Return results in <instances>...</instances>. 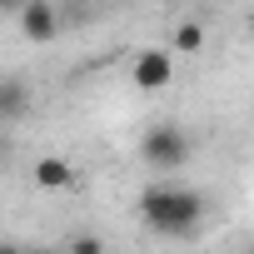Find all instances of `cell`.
Masks as SVG:
<instances>
[{
  "label": "cell",
  "instance_id": "7",
  "mask_svg": "<svg viewBox=\"0 0 254 254\" xmlns=\"http://www.w3.org/2000/svg\"><path fill=\"white\" fill-rule=\"evenodd\" d=\"M170 45H175L180 55H199V45H204V25H199V20H180L175 35H170Z\"/></svg>",
  "mask_w": 254,
  "mask_h": 254
},
{
  "label": "cell",
  "instance_id": "8",
  "mask_svg": "<svg viewBox=\"0 0 254 254\" xmlns=\"http://www.w3.org/2000/svg\"><path fill=\"white\" fill-rule=\"evenodd\" d=\"M65 254H105V244H100V234H70Z\"/></svg>",
  "mask_w": 254,
  "mask_h": 254
},
{
  "label": "cell",
  "instance_id": "3",
  "mask_svg": "<svg viewBox=\"0 0 254 254\" xmlns=\"http://www.w3.org/2000/svg\"><path fill=\"white\" fill-rule=\"evenodd\" d=\"M130 80H135L140 90H165V85L175 80V50H165V45L140 50L135 65H130Z\"/></svg>",
  "mask_w": 254,
  "mask_h": 254
},
{
  "label": "cell",
  "instance_id": "2",
  "mask_svg": "<svg viewBox=\"0 0 254 254\" xmlns=\"http://www.w3.org/2000/svg\"><path fill=\"white\" fill-rule=\"evenodd\" d=\"M140 160H145L150 170H180V165L190 160V135L180 130V125L160 120V125H150L145 140H140Z\"/></svg>",
  "mask_w": 254,
  "mask_h": 254
},
{
  "label": "cell",
  "instance_id": "10",
  "mask_svg": "<svg viewBox=\"0 0 254 254\" xmlns=\"http://www.w3.org/2000/svg\"><path fill=\"white\" fill-rule=\"evenodd\" d=\"M40 254H50V249H40Z\"/></svg>",
  "mask_w": 254,
  "mask_h": 254
},
{
  "label": "cell",
  "instance_id": "6",
  "mask_svg": "<svg viewBox=\"0 0 254 254\" xmlns=\"http://www.w3.org/2000/svg\"><path fill=\"white\" fill-rule=\"evenodd\" d=\"M25 110V80H0V120H20Z\"/></svg>",
  "mask_w": 254,
  "mask_h": 254
},
{
  "label": "cell",
  "instance_id": "9",
  "mask_svg": "<svg viewBox=\"0 0 254 254\" xmlns=\"http://www.w3.org/2000/svg\"><path fill=\"white\" fill-rule=\"evenodd\" d=\"M0 254H25V249H20V244H5V249H0Z\"/></svg>",
  "mask_w": 254,
  "mask_h": 254
},
{
  "label": "cell",
  "instance_id": "4",
  "mask_svg": "<svg viewBox=\"0 0 254 254\" xmlns=\"http://www.w3.org/2000/svg\"><path fill=\"white\" fill-rule=\"evenodd\" d=\"M15 15H20L25 40H55V30H60V10L50 0H30V5H20Z\"/></svg>",
  "mask_w": 254,
  "mask_h": 254
},
{
  "label": "cell",
  "instance_id": "5",
  "mask_svg": "<svg viewBox=\"0 0 254 254\" xmlns=\"http://www.w3.org/2000/svg\"><path fill=\"white\" fill-rule=\"evenodd\" d=\"M35 185H40V190H70V185H75V170H70V160H60V155H45V160H35Z\"/></svg>",
  "mask_w": 254,
  "mask_h": 254
},
{
  "label": "cell",
  "instance_id": "1",
  "mask_svg": "<svg viewBox=\"0 0 254 254\" xmlns=\"http://www.w3.org/2000/svg\"><path fill=\"white\" fill-rule=\"evenodd\" d=\"M140 219L155 234L180 239V234H190L204 219V194L199 190H180V185H150L140 194Z\"/></svg>",
  "mask_w": 254,
  "mask_h": 254
}]
</instances>
